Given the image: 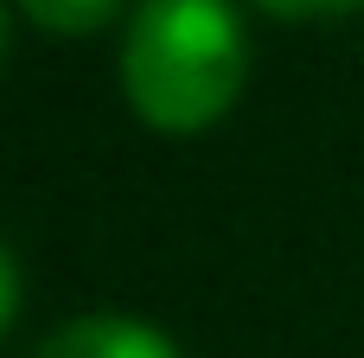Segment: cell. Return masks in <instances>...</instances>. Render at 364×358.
I'll list each match as a JSON object with an SVG mask.
<instances>
[{
    "instance_id": "5",
    "label": "cell",
    "mask_w": 364,
    "mask_h": 358,
    "mask_svg": "<svg viewBox=\"0 0 364 358\" xmlns=\"http://www.w3.org/2000/svg\"><path fill=\"white\" fill-rule=\"evenodd\" d=\"M13 320H19V263H13V250L0 237V339H6Z\"/></svg>"
},
{
    "instance_id": "1",
    "label": "cell",
    "mask_w": 364,
    "mask_h": 358,
    "mask_svg": "<svg viewBox=\"0 0 364 358\" xmlns=\"http://www.w3.org/2000/svg\"><path fill=\"white\" fill-rule=\"evenodd\" d=\"M250 83V38L230 0H141L122 32V96L154 135H205Z\"/></svg>"
},
{
    "instance_id": "6",
    "label": "cell",
    "mask_w": 364,
    "mask_h": 358,
    "mask_svg": "<svg viewBox=\"0 0 364 358\" xmlns=\"http://www.w3.org/2000/svg\"><path fill=\"white\" fill-rule=\"evenodd\" d=\"M0 58H6V6H0Z\"/></svg>"
},
{
    "instance_id": "4",
    "label": "cell",
    "mask_w": 364,
    "mask_h": 358,
    "mask_svg": "<svg viewBox=\"0 0 364 358\" xmlns=\"http://www.w3.org/2000/svg\"><path fill=\"white\" fill-rule=\"evenodd\" d=\"M269 19H339V13H358L364 0H256Z\"/></svg>"
},
{
    "instance_id": "2",
    "label": "cell",
    "mask_w": 364,
    "mask_h": 358,
    "mask_svg": "<svg viewBox=\"0 0 364 358\" xmlns=\"http://www.w3.org/2000/svg\"><path fill=\"white\" fill-rule=\"evenodd\" d=\"M32 358H179V346L134 314H77L58 333H45Z\"/></svg>"
},
{
    "instance_id": "3",
    "label": "cell",
    "mask_w": 364,
    "mask_h": 358,
    "mask_svg": "<svg viewBox=\"0 0 364 358\" xmlns=\"http://www.w3.org/2000/svg\"><path fill=\"white\" fill-rule=\"evenodd\" d=\"M115 6H122V0H19V13H26L32 26L58 32V38H83V32H96Z\"/></svg>"
}]
</instances>
